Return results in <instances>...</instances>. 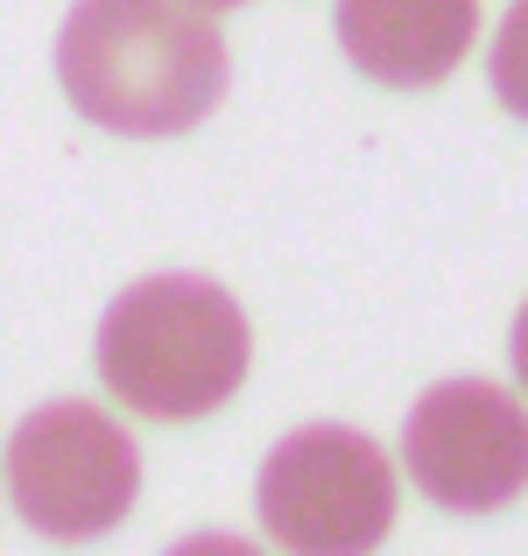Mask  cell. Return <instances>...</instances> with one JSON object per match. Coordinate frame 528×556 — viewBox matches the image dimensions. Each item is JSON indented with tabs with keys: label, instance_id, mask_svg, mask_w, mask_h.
Returning a JSON list of instances; mask_svg holds the SVG:
<instances>
[{
	"label": "cell",
	"instance_id": "1",
	"mask_svg": "<svg viewBox=\"0 0 528 556\" xmlns=\"http://www.w3.org/2000/svg\"><path fill=\"white\" fill-rule=\"evenodd\" d=\"M56 85L71 113L106 135H190L226 99V36L198 0H71Z\"/></svg>",
	"mask_w": 528,
	"mask_h": 556
},
{
	"label": "cell",
	"instance_id": "2",
	"mask_svg": "<svg viewBox=\"0 0 528 556\" xmlns=\"http://www.w3.org/2000/svg\"><path fill=\"white\" fill-rule=\"evenodd\" d=\"M247 311L212 275H149L121 289L92 339V367L113 402L149 422H198L226 408L247 380Z\"/></svg>",
	"mask_w": 528,
	"mask_h": 556
},
{
	"label": "cell",
	"instance_id": "3",
	"mask_svg": "<svg viewBox=\"0 0 528 556\" xmlns=\"http://www.w3.org/2000/svg\"><path fill=\"white\" fill-rule=\"evenodd\" d=\"M141 451L106 408L50 402L8 437V501L42 543H92L135 515Z\"/></svg>",
	"mask_w": 528,
	"mask_h": 556
},
{
	"label": "cell",
	"instance_id": "4",
	"mask_svg": "<svg viewBox=\"0 0 528 556\" xmlns=\"http://www.w3.org/2000/svg\"><path fill=\"white\" fill-rule=\"evenodd\" d=\"M254 507L268 543L297 556H366L394 529V465L366 430L311 422L268 451Z\"/></svg>",
	"mask_w": 528,
	"mask_h": 556
},
{
	"label": "cell",
	"instance_id": "5",
	"mask_svg": "<svg viewBox=\"0 0 528 556\" xmlns=\"http://www.w3.org/2000/svg\"><path fill=\"white\" fill-rule=\"evenodd\" d=\"M402 465L444 515H501L528 493V408L501 380H437L408 408Z\"/></svg>",
	"mask_w": 528,
	"mask_h": 556
},
{
	"label": "cell",
	"instance_id": "6",
	"mask_svg": "<svg viewBox=\"0 0 528 556\" xmlns=\"http://www.w3.org/2000/svg\"><path fill=\"white\" fill-rule=\"evenodd\" d=\"M331 28L360 78L423 92L465 64L479 36V0H339Z\"/></svg>",
	"mask_w": 528,
	"mask_h": 556
},
{
	"label": "cell",
	"instance_id": "7",
	"mask_svg": "<svg viewBox=\"0 0 528 556\" xmlns=\"http://www.w3.org/2000/svg\"><path fill=\"white\" fill-rule=\"evenodd\" d=\"M487 85H493V99H501V106L528 127V0H515V8H507L501 36H493Z\"/></svg>",
	"mask_w": 528,
	"mask_h": 556
},
{
	"label": "cell",
	"instance_id": "8",
	"mask_svg": "<svg viewBox=\"0 0 528 556\" xmlns=\"http://www.w3.org/2000/svg\"><path fill=\"white\" fill-rule=\"evenodd\" d=\"M507 359H515V380L528 388V303L515 311V331H507Z\"/></svg>",
	"mask_w": 528,
	"mask_h": 556
},
{
	"label": "cell",
	"instance_id": "9",
	"mask_svg": "<svg viewBox=\"0 0 528 556\" xmlns=\"http://www.w3.org/2000/svg\"><path fill=\"white\" fill-rule=\"evenodd\" d=\"M198 8H212V14H218V8H247V0H198Z\"/></svg>",
	"mask_w": 528,
	"mask_h": 556
}]
</instances>
